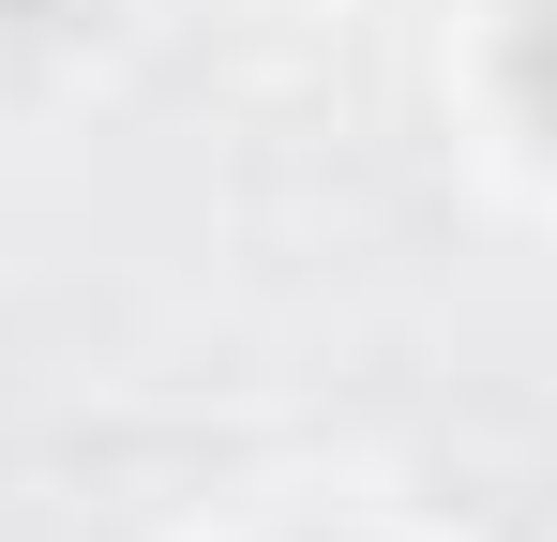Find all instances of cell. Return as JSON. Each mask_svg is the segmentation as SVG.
I'll return each instance as SVG.
<instances>
[{
  "label": "cell",
  "instance_id": "6da1fadb",
  "mask_svg": "<svg viewBox=\"0 0 557 542\" xmlns=\"http://www.w3.org/2000/svg\"><path fill=\"white\" fill-rule=\"evenodd\" d=\"M512 106L557 136V0H528V15H512Z\"/></svg>",
  "mask_w": 557,
  "mask_h": 542
}]
</instances>
